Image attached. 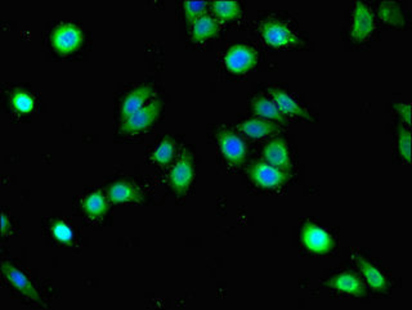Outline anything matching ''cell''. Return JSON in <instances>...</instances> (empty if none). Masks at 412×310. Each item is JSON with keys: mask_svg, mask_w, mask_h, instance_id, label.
<instances>
[{"mask_svg": "<svg viewBox=\"0 0 412 310\" xmlns=\"http://www.w3.org/2000/svg\"><path fill=\"white\" fill-rule=\"evenodd\" d=\"M263 39L275 48H290L300 44L294 31L278 20H267L261 25Z\"/></svg>", "mask_w": 412, "mask_h": 310, "instance_id": "6da1fadb", "label": "cell"}, {"mask_svg": "<svg viewBox=\"0 0 412 310\" xmlns=\"http://www.w3.org/2000/svg\"><path fill=\"white\" fill-rule=\"evenodd\" d=\"M162 109V101L156 100L150 104L144 106L139 111H137L133 116L126 120L121 125V133L124 134H137L141 133L158 120Z\"/></svg>", "mask_w": 412, "mask_h": 310, "instance_id": "7a4b0ae2", "label": "cell"}, {"mask_svg": "<svg viewBox=\"0 0 412 310\" xmlns=\"http://www.w3.org/2000/svg\"><path fill=\"white\" fill-rule=\"evenodd\" d=\"M83 42L82 30L73 24H62L57 26L52 33L53 48L59 53L68 54L76 51Z\"/></svg>", "mask_w": 412, "mask_h": 310, "instance_id": "3957f363", "label": "cell"}, {"mask_svg": "<svg viewBox=\"0 0 412 310\" xmlns=\"http://www.w3.org/2000/svg\"><path fill=\"white\" fill-rule=\"evenodd\" d=\"M249 176L252 182L261 188H276L284 185L287 179V171L263 161L252 164L249 169Z\"/></svg>", "mask_w": 412, "mask_h": 310, "instance_id": "277c9868", "label": "cell"}, {"mask_svg": "<svg viewBox=\"0 0 412 310\" xmlns=\"http://www.w3.org/2000/svg\"><path fill=\"white\" fill-rule=\"evenodd\" d=\"M194 176V159L191 155L185 153L177 164L173 166L169 176V182L171 188L178 194H185L190 185L192 183Z\"/></svg>", "mask_w": 412, "mask_h": 310, "instance_id": "5b68a950", "label": "cell"}, {"mask_svg": "<svg viewBox=\"0 0 412 310\" xmlns=\"http://www.w3.org/2000/svg\"><path fill=\"white\" fill-rule=\"evenodd\" d=\"M302 241L310 251L314 254H328L334 249L333 237L325 229L313 223H305L302 229Z\"/></svg>", "mask_w": 412, "mask_h": 310, "instance_id": "8992f818", "label": "cell"}, {"mask_svg": "<svg viewBox=\"0 0 412 310\" xmlns=\"http://www.w3.org/2000/svg\"><path fill=\"white\" fill-rule=\"evenodd\" d=\"M218 143L223 157L231 165H241L246 156V146L238 135L229 130H220L218 133Z\"/></svg>", "mask_w": 412, "mask_h": 310, "instance_id": "52a82bcc", "label": "cell"}, {"mask_svg": "<svg viewBox=\"0 0 412 310\" xmlns=\"http://www.w3.org/2000/svg\"><path fill=\"white\" fill-rule=\"evenodd\" d=\"M257 52L247 45H235L226 54V66L235 74H243L252 70L257 63Z\"/></svg>", "mask_w": 412, "mask_h": 310, "instance_id": "ba28073f", "label": "cell"}, {"mask_svg": "<svg viewBox=\"0 0 412 310\" xmlns=\"http://www.w3.org/2000/svg\"><path fill=\"white\" fill-rule=\"evenodd\" d=\"M375 30V17L371 9L362 1L356 3L353 12V26L352 38L357 42H363Z\"/></svg>", "mask_w": 412, "mask_h": 310, "instance_id": "9c48e42d", "label": "cell"}, {"mask_svg": "<svg viewBox=\"0 0 412 310\" xmlns=\"http://www.w3.org/2000/svg\"><path fill=\"white\" fill-rule=\"evenodd\" d=\"M153 94V88L151 85H144L139 86L135 91L128 93L125 98L121 103V111H120V118L123 123H125L128 118L133 116L137 111L142 109L144 103Z\"/></svg>", "mask_w": 412, "mask_h": 310, "instance_id": "30bf717a", "label": "cell"}, {"mask_svg": "<svg viewBox=\"0 0 412 310\" xmlns=\"http://www.w3.org/2000/svg\"><path fill=\"white\" fill-rule=\"evenodd\" d=\"M1 270L9 284L17 291L33 302H40V296L36 293L34 286L31 285V282L27 279V277L22 272H20L17 268H15L13 265H10L6 261L1 265Z\"/></svg>", "mask_w": 412, "mask_h": 310, "instance_id": "8fae6325", "label": "cell"}, {"mask_svg": "<svg viewBox=\"0 0 412 310\" xmlns=\"http://www.w3.org/2000/svg\"><path fill=\"white\" fill-rule=\"evenodd\" d=\"M263 157L267 164L275 168L281 169L284 171H287L291 168L290 153L287 150V144L281 139H275L269 142L263 150Z\"/></svg>", "mask_w": 412, "mask_h": 310, "instance_id": "7c38bea8", "label": "cell"}, {"mask_svg": "<svg viewBox=\"0 0 412 310\" xmlns=\"http://www.w3.org/2000/svg\"><path fill=\"white\" fill-rule=\"evenodd\" d=\"M326 286L342 293H351L356 297H361L366 293L365 285L353 273H340L337 276L333 277L326 282Z\"/></svg>", "mask_w": 412, "mask_h": 310, "instance_id": "4fadbf2b", "label": "cell"}, {"mask_svg": "<svg viewBox=\"0 0 412 310\" xmlns=\"http://www.w3.org/2000/svg\"><path fill=\"white\" fill-rule=\"evenodd\" d=\"M275 101V104L277 106V109L281 111V114L285 115H291V116H299V118H305V120H313L311 115L302 109L296 102L287 94V93L281 91V89H275L270 88L268 91Z\"/></svg>", "mask_w": 412, "mask_h": 310, "instance_id": "5bb4252c", "label": "cell"}, {"mask_svg": "<svg viewBox=\"0 0 412 310\" xmlns=\"http://www.w3.org/2000/svg\"><path fill=\"white\" fill-rule=\"evenodd\" d=\"M109 201L115 203L121 202H142L144 194L135 187L128 182H116L109 187Z\"/></svg>", "mask_w": 412, "mask_h": 310, "instance_id": "9a60e30c", "label": "cell"}, {"mask_svg": "<svg viewBox=\"0 0 412 310\" xmlns=\"http://www.w3.org/2000/svg\"><path fill=\"white\" fill-rule=\"evenodd\" d=\"M356 261L358 268L361 269L362 274L366 278L367 284L374 291L383 293L388 288L387 278L381 274V272L371 263L365 259L361 255L356 256Z\"/></svg>", "mask_w": 412, "mask_h": 310, "instance_id": "2e32d148", "label": "cell"}, {"mask_svg": "<svg viewBox=\"0 0 412 310\" xmlns=\"http://www.w3.org/2000/svg\"><path fill=\"white\" fill-rule=\"evenodd\" d=\"M238 129L244 133L245 135L254 138V139H259L263 137L273 134L280 130L277 124L270 123L268 120H261V118H252L243 123L241 125L238 126Z\"/></svg>", "mask_w": 412, "mask_h": 310, "instance_id": "e0dca14e", "label": "cell"}, {"mask_svg": "<svg viewBox=\"0 0 412 310\" xmlns=\"http://www.w3.org/2000/svg\"><path fill=\"white\" fill-rule=\"evenodd\" d=\"M218 33V21L215 18L211 17V16H208V15H204L201 17L197 18L192 24L191 34H192V40H194V42L208 40L213 36H215Z\"/></svg>", "mask_w": 412, "mask_h": 310, "instance_id": "ac0fdd59", "label": "cell"}, {"mask_svg": "<svg viewBox=\"0 0 412 310\" xmlns=\"http://www.w3.org/2000/svg\"><path fill=\"white\" fill-rule=\"evenodd\" d=\"M252 112L261 118L273 120L280 124H285V118L282 116L281 111L277 109V106L264 97L255 98L252 102Z\"/></svg>", "mask_w": 412, "mask_h": 310, "instance_id": "d6986e66", "label": "cell"}, {"mask_svg": "<svg viewBox=\"0 0 412 310\" xmlns=\"http://www.w3.org/2000/svg\"><path fill=\"white\" fill-rule=\"evenodd\" d=\"M83 209L91 218L97 219L103 217L107 211V202L103 193L97 191L88 194L83 200Z\"/></svg>", "mask_w": 412, "mask_h": 310, "instance_id": "ffe728a7", "label": "cell"}, {"mask_svg": "<svg viewBox=\"0 0 412 310\" xmlns=\"http://www.w3.org/2000/svg\"><path fill=\"white\" fill-rule=\"evenodd\" d=\"M378 13L380 18L388 25L395 26V27H402L404 25L402 9L398 3H390V1L381 3L378 7Z\"/></svg>", "mask_w": 412, "mask_h": 310, "instance_id": "44dd1931", "label": "cell"}, {"mask_svg": "<svg viewBox=\"0 0 412 310\" xmlns=\"http://www.w3.org/2000/svg\"><path fill=\"white\" fill-rule=\"evenodd\" d=\"M213 12L223 21H231L240 16L241 8L237 1H214L211 4Z\"/></svg>", "mask_w": 412, "mask_h": 310, "instance_id": "7402d4cb", "label": "cell"}, {"mask_svg": "<svg viewBox=\"0 0 412 310\" xmlns=\"http://www.w3.org/2000/svg\"><path fill=\"white\" fill-rule=\"evenodd\" d=\"M176 155V142L171 138H164L161 141L156 151L153 152L152 157L155 162L160 165H168L171 160L174 159Z\"/></svg>", "mask_w": 412, "mask_h": 310, "instance_id": "603a6c76", "label": "cell"}, {"mask_svg": "<svg viewBox=\"0 0 412 310\" xmlns=\"http://www.w3.org/2000/svg\"><path fill=\"white\" fill-rule=\"evenodd\" d=\"M398 151L406 162L411 161V133L404 126L398 130Z\"/></svg>", "mask_w": 412, "mask_h": 310, "instance_id": "cb8c5ba5", "label": "cell"}, {"mask_svg": "<svg viewBox=\"0 0 412 310\" xmlns=\"http://www.w3.org/2000/svg\"><path fill=\"white\" fill-rule=\"evenodd\" d=\"M183 7H185V17L192 25L197 18L204 16V12L208 8V4L205 1H185Z\"/></svg>", "mask_w": 412, "mask_h": 310, "instance_id": "d4e9b609", "label": "cell"}, {"mask_svg": "<svg viewBox=\"0 0 412 310\" xmlns=\"http://www.w3.org/2000/svg\"><path fill=\"white\" fill-rule=\"evenodd\" d=\"M52 233L56 237V240H59V242L66 243V245H70L74 240V232L63 222H56L52 226Z\"/></svg>", "mask_w": 412, "mask_h": 310, "instance_id": "484cf974", "label": "cell"}, {"mask_svg": "<svg viewBox=\"0 0 412 310\" xmlns=\"http://www.w3.org/2000/svg\"><path fill=\"white\" fill-rule=\"evenodd\" d=\"M13 107L20 112H30L34 107V100L30 94L25 92H16L12 97Z\"/></svg>", "mask_w": 412, "mask_h": 310, "instance_id": "4316f807", "label": "cell"}, {"mask_svg": "<svg viewBox=\"0 0 412 310\" xmlns=\"http://www.w3.org/2000/svg\"><path fill=\"white\" fill-rule=\"evenodd\" d=\"M395 112L399 115V118L404 120L406 125L410 126L411 124V106L409 103L406 104H395Z\"/></svg>", "mask_w": 412, "mask_h": 310, "instance_id": "83f0119b", "label": "cell"}, {"mask_svg": "<svg viewBox=\"0 0 412 310\" xmlns=\"http://www.w3.org/2000/svg\"><path fill=\"white\" fill-rule=\"evenodd\" d=\"M8 228V219H7V215H6V214H3V215H1V233H3V235H7Z\"/></svg>", "mask_w": 412, "mask_h": 310, "instance_id": "f1b7e54d", "label": "cell"}]
</instances>
